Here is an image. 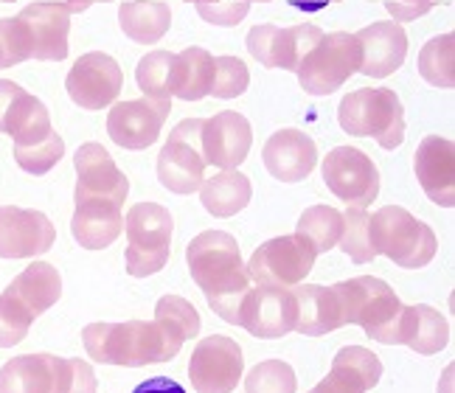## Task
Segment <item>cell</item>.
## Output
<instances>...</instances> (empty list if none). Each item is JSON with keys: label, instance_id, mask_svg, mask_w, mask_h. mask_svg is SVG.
<instances>
[{"label": "cell", "instance_id": "obj_45", "mask_svg": "<svg viewBox=\"0 0 455 393\" xmlns=\"http://www.w3.org/2000/svg\"><path fill=\"white\" fill-rule=\"evenodd\" d=\"M96 373L91 368V363L79 360V357H74L71 360V385H68V393H96Z\"/></svg>", "mask_w": 455, "mask_h": 393}, {"label": "cell", "instance_id": "obj_28", "mask_svg": "<svg viewBox=\"0 0 455 393\" xmlns=\"http://www.w3.org/2000/svg\"><path fill=\"white\" fill-rule=\"evenodd\" d=\"M251 196H253L251 177L242 174L239 169L217 172L214 177H205L200 186V203L217 220L236 217L242 208L251 205Z\"/></svg>", "mask_w": 455, "mask_h": 393}, {"label": "cell", "instance_id": "obj_38", "mask_svg": "<svg viewBox=\"0 0 455 393\" xmlns=\"http://www.w3.org/2000/svg\"><path fill=\"white\" fill-rule=\"evenodd\" d=\"M295 371L284 360H265L259 363L248 380H244V393H295Z\"/></svg>", "mask_w": 455, "mask_h": 393}, {"label": "cell", "instance_id": "obj_6", "mask_svg": "<svg viewBox=\"0 0 455 393\" xmlns=\"http://www.w3.org/2000/svg\"><path fill=\"white\" fill-rule=\"evenodd\" d=\"M127 230V273L132 278H149L161 273L169 253H172V230L174 220L169 208L157 203H138L127 211L124 217Z\"/></svg>", "mask_w": 455, "mask_h": 393}, {"label": "cell", "instance_id": "obj_20", "mask_svg": "<svg viewBox=\"0 0 455 393\" xmlns=\"http://www.w3.org/2000/svg\"><path fill=\"white\" fill-rule=\"evenodd\" d=\"M20 20L31 31V60L62 62L68 57V34H71V9L57 0H37L28 4Z\"/></svg>", "mask_w": 455, "mask_h": 393}, {"label": "cell", "instance_id": "obj_15", "mask_svg": "<svg viewBox=\"0 0 455 393\" xmlns=\"http://www.w3.org/2000/svg\"><path fill=\"white\" fill-rule=\"evenodd\" d=\"M74 169H76V191L74 203L82 200H104L124 208L130 180L127 174L116 166V160L101 144H82L74 155Z\"/></svg>", "mask_w": 455, "mask_h": 393}, {"label": "cell", "instance_id": "obj_21", "mask_svg": "<svg viewBox=\"0 0 455 393\" xmlns=\"http://www.w3.org/2000/svg\"><path fill=\"white\" fill-rule=\"evenodd\" d=\"M413 172L435 205H455V144L450 138L427 135L413 155Z\"/></svg>", "mask_w": 455, "mask_h": 393}, {"label": "cell", "instance_id": "obj_9", "mask_svg": "<svg viewBox=\"0 0 455 393\" xmlns=\"http://www.w3.org/2000/svg\"><path fill=\"white\" fill-rule=\"evenodd\" d=\"M205 118H183L172 130L157 155V180L172 194H195L205 180V157L200 147Z\"/></svg>", "mask_w": 455, "mask_h": 393}, {"label": "cell", "instance_id": "obj_1", "mask_svg": "<svg viewBox=\"0 0 455 393\" xmlns=\"http://www.w3.org/2000/svg\"><path fill=\"white\" fill-rule=\"evenodd\" d=\"M186 264L195 284L225 324L239 326V307L251 290L248 267L242 261L239 242L225 230H203L186 247Z\"/></svg>", "mask_w": 455, "mask_h": 393}, {"label": "cell", "instance_id": "obj_36", "mask_svg": "<svg viewBox=\"0 0 455 393\" xmlns=\"http://www.w3.org/2000/svg\"><path fill=\"white\" fill-rule=\"evenodd\" d=\"M331 368H340L343 373H348L360 388L363 393H369L377 388L379 377H382V363L379 357L365 349V346H346L335 354V363H331Z\"/></svg>", "mask_w": 455, "mask_h": 393}, {"label": "cell", "instance_id": "obj_29", "mask_svg": "<svg viewBox=\"0 0 455 393\" xmlns=\"http://www.w3.org/2000/svg\"><path fill=\"white\" fill-rule=\"evenodd\" d=\"M214 82V57L205 48L191 45L180 53H174L172 68V87L169 93L180 101H203L212 93Z\"/></svg>", "mask_w": 455, "mask_h": 393}, {"label": "cell", "instance_id": "obj_50", "mask_svg": "<svg viewBox=\"0 0 455 393\" xmlns=\"http://www.w3.org/2000/svg\"><path fill=\"white\" fill-rule=\"evenodd\" d=\"M326 4H340V0H295V6H301V9H321Z\"/></svg>", "mask_w": 455, "mask_h": 393}, {"label": "cell", "instance_id": "obj_51", "mask_svg": "<svg viewBox=\"0 0 455 393\" xmlns=\"http://www.w3.org/2000/svg\"><path fill=\"white\" fill-rule=\"evenodd\" d=\"M248 4H267V0H248Z\"/></svg>", "mask_w": 455, "mask_h": 393}, {"label": "cell", "instance_id": "obj_47", "mask_svg": "<svg viewBox=\"0 0 455 393\" xmlns=\"http://www.w3.org/2000/svg\"><path fill=\"white\" fill-rule=\"evenodd\" d=\"M132 393H186V390H183L180 382H174L169 377H152V380L138 385Z\"/></svg>", "mask_w": 455, "mask_h": 393}, {"label": "cell", "instance_id": "obj_39", "mask_svg": "<svg viewBox=\"0 0 455 393\" xmlns=\"http://www.w3.org/2000/svg\"><path fill=\"white\" fill-rule=\"evenodd\" d=\"M251 87V70L239 57H214V99H239Z\"/></svg>", "mask_w": 455, "mask_h": 393}, {"label": "cell", "instance_id": "obj_49", "mask_svg": "<svg viewBox=\"0 0 455 393\" xmlns=\"http://www.w3.org/2000/svg\"><path fill=\"white\" fill-rule=\"evenodd\" d=\"M68 9H71V14H82L84 9H91L93 4H110V0H65Z\"/></svg>", "mask_w": 455, "mask_h": 393}, {"label": "cell", "instance_id": "obj_5", "mask_svg": "<svg viewBox=\"0 0 455 393\" xmlns=\"http://www.w3.org/2000/svg\"><path fill=\"white\" fill-rule=\"evenodd\" d=\"M369 230L377 256L391 259L405 270H419V267L430 264L439 250L430 225L419 222L402 205H382L379 211L369 213Z\"/></svg>", "mask_w": 455, "mask_h": 393}, {"label": "cell", "instance_id": "obj_37", "mask_svg": "<svg viewBox=\"0 0 455 393\" xmlns=\"http://www.w3.org/2000/svg\"><path fill=\"white\" fill-rule=\"evenodd\" d=\"M65 155V140L60 138V132H51L48 138H43L40 144L31 147H14V164L20 166L28 174H48L54 169Z\"/></svg>", "mask_w": 455, "mask_h": 393}, {"label": "cell", "instance_id": "obj_3", "mask_svg": "<svg viewBox=\"0 0 455 393\" xmlns=\"http://www.w3.org/2000/svg\"><path fill=\"white\" fill-rule=\"evenodd\" d=\"M340 301L343 326H360L377 343L396 346V326L405 303L391 290L388 281L374 276H357L352 281L335 284Z\"/></svg>", "mask_w": 455, "mask_h": 393}, {"label": "cell", "instance_id": "obj_34", "mask_svg": "<svg viewBox=\"0 0 455 393\" xmlns=\"http://www.w3.org/2000/svg\"><path fill=\"white\" fill-rule=\"evenodd\" d=\"M338 245L355 264H369L377 259V250L371 245V230H369V211L355 205H348L343 211V234Z\"/></svg>", "mask_w": 455, "mask_h": 393}, {"label": "cell", "instance_id": "obj_53", "mask_svg": "<svg viewBox=\"0 0 455 393\" xmlns=\"http://www.w3.org/2000/svg\"><path fill=\"white\" fill-rule=\"evenodd\" d=\"M408 4H422V0H408Z\"/></svg>", "mask_w": 455, "mask_h": 393}, {"label": "cell", "instance_id": "obj_14", "mask_svg": "<svg viewBox=\"0 0 455 393\" xmlns=\"http://www.w3.org/2000/svg\"><path fill=\"white\" fill-rule=\"evenodd\" d=\"M244 371V357L236 341L212 334L195 346L188 360V380L197 393H231Z\"/></svg>", "mask_w": 455, "mask_h": 393}, {"label": "cell", "instance_id": "obj_48", "mask_svg": "<svg viewBox=\"0 0 455 393\" xmlns=\"http://www.w3.org/2000/svg\"><path fill=\"white\" fill-rule=\"evenodd\" d=\"M23 87L12 82V79H0V132H4V116L9 110V104L14 101V96H20Z\"/></svg>", "mask_w": 455, "mask_h": 393}, {"label": "cell", "instance_id": "obj_52", "mask_svg": "<svg viewBox=\"0 0 455 393\" xmlns=\"http://www.w3.org/2000/svg\"><path fill=\"white\" fill-rule=\"evenodd\" d=\"M0 4H14V0H0Z\"/></svg>", "mask_w": 455, "mask_h": 393}, {"label": "cell", "instance_id": "obj_7", "mask_svg": "<svg viewBox=\"0 0 455 393\" xmlns=\"http://www.w3.org/2000/svg\"><path fill=\"white\" fill-rule=\"evenodd\" d=\"M363 65V48L355 34L348 31H331L312 45V51L295 68L299 82L312 96H329L338 93L340 87L360 74Z\"/></svg>", "mask_w": 455, "mask_h": 393}, {"label": "cell", "instance_id": "obj_11", "mask_svg": "<svg viewBox=\"0 0 455 393\" xmlns=\"http://www.w3.org/2000/svg\"><path fill=\"white\" fill-rule=\"evenodd\" d=\"M172 113V99H130L113 101L108 116V135L121 149L141 152L149 149L161 138L164 124Z\"/></svg>", "mask_w": 455, "mask_h": 393}, {"label": "cell", "instance_id": "obj_13", "mask_svg": "<svg viewBox=\"0 0 455 393\" xmlns=\"http://www.w3.org/2000/svg\"><path fill=\"white\" fill-rule=\"evenodd\" d=\"M121 84H124V74L116 57L104 51H91L82 53L68 70L65 91L82 110H104L118 99Z\"/></svg>", "mask_w": 455, "mask_h": 393}, {"label": "cell", "instance_id": "obj_30", "mask_svg": "<svg viewBox=\"0 0 455 393\" xmlns=\"http://www.w3.org/2000/svg\"><path fill=\"white\" fill-rule=\"evenodd\" d=\"M121 31L138 45H155L166 37L172 26V9L161 0H127L118 6Z\"/></svg>", "mask_w": 455, "mask_h": 393}, {"label": "cell", "instance_id": "obj_22", "mask_svg": "<svg viewBox=\"0 0 455 393\" xmlns=\"http://www.w3.org/2000/svg\"><path fill=\"white\" fill-rule=\"evenodd\" d=\"M357 43L363 48V65L360 74L371 79H388L391 74L405 65L408 57V31L396 20H382L360 28Z\"/></svg>", "mask_w": 455, "mask_h": 393}, {"label": "cell", "instance_id": "obj_23", "mask_svg": "<svg viewBox=\"0 0 455 393\" xmlns=\"http://www.w3.org/2000/svg\"><path fill=\"white\" fill-rule=\"evenodd\" d=\"M265 169L282 183H301L318 166V144L301 130H278L261 149Z\"/></svg>", "mask_w": 455, "mask_h": 393}, {"label": "cell", "instance_id": "obj_31", "mask_svg": "<svg viewBox=\"0 0 455 393\" xmlns=\"http://www.w3.org/2000/svg\"><path fill=\"white\" fill-rule=\"evenodd\" d=\"M4 132L14 140V147H31L40 144L43 138H48L54 132L51 127V116L48 107L31 93H20L14 96V101L9 104V110L4 116Z\"/></svg>", "mask_w": 455, "mask_h": 393}, {"label": "cell", "instance_id": "obj_2", "mask_svg": "<svg viewBox=\"0 0 455 393\" xmlns=\"http://www.w3.org/2000/svg\"><path fill=\"white\" fill-rule=\"evenodd\" d=\"M87 357L101 365L144 368L169 363L180 354L186 334L164 317L127 320V324H91L82 332Z\"/></svg>", "mask_w": 455, "mask_h": 393}, {"label": "cell", "instance_id": "obj_33", "mask_svg": "<svg viewBox=\"0 0 455 393\" xmlns=\"http://www.w3.org/2000/svg\"><path fill=\"white\" fill-rule=\"evenodd\" d=\"M295 234L307 237L318 253H329L331 247H338L343 234V211L331 205H309L295 225Z\"/></svg>", "mask_w": 455, "mask_h": 393}, {"label": "cell", "instance_id": "obj_10", "mask_svg": "<svg viewBox=\"0 0 455 393\" xmlns=\"http://www.w3.org/2000/svg\"><path fill=\"white\" fill-rule=\"evenodd\" d=\"M323 183L340 203L355 208L374 205L379 194V169L357 147H335L321 160Z\"/></svg>", "mask_w": 455, "mask_h": 393}, {"label": "cell", "instance_id": "obj_35", "mask_svg": "<svg viewBox=\"0 0 455 393\" xmlns=\"http://www.w3.org/2000/svg\"><path fill=\"white\" fill-rule=\"evenodd\" d=\"M172 68H174V53L155 48L147 57H141L135 68V82L141 87V93L149 99H172Z\"/></svg>", "mask_w": 455, "mask_h": 393}, {"label": "cell", "instance_id": "obj_17", "mask_svg": "<svg viewBox=\"0 0 455 393\" xmlns=\"http://www.w3.org/2000/svg\"><path fill=\"white\" fill-rule=\"evenodd\" d=\"M57 242V228L43 211L0 205V259H34Z\"/></svg>", "mask_w": 455, "mask_h": 393}, {"label": "cell", "instance_id": "obj_18", "mask_svg": "<svg viewBox=\"0 0 455 393\" xmlns=\"http://www.w3.org/2000/svg\"><path fill=\"white\" fill-rule=\"evenodd\" d=\"M203 157L208 166L220 172L239 169L251 155L253 147V127L251 121L236 110H225L203 121L200 135Z\"/></svg>", "mask_w": 455, "mask_h": 393}, {"label": "cell", "instance_id": "obj_16", "mask_svg": "<svg viewBox=\"0 0 455 393\" xmlns=\"http://www.w3.org/2000/svg\"><path fill=\"white\" fill-rule=\"evenodd\" d=\"M321 37H323V31L318 26L282 28L275 23H259L248 34V51H251V57L265 68L295 70Z\"/></svg>", "mask_w": 455, "mask_h": 393}, {"label": "cell", "instance_id": "obj_8", "mask_svg": "<svg viewBox=\"0 0 455 393\" xmlns=\"http://www.w3.org/2000/svg\"><path fill=\"white\" fill-rule=\"evenodd\" d=\"M315 259L318 250L307 237L287 234L259 245L244 267H248L251 284L259 287H295L312 273Z\"/></svg>", "mask_w": 455, "mask_h": 393}, {"label": "cell", "instance_id": "obj_32", "mask_svg": "<svg viewBox=\"0 0 455 393\" xmlns=\"http://www.w3.org/2000/svg\"><path fill=\"white\" fill-rule=\"evenodd\" d=\"M416 70L427 84L450 91L455 84V37L450 31L425 43V48L419 51Z\"/></svg>", "mask_w": 455, "mask_h": 393}, {"label": "cell", "instance_id": "obj_4", "mask_svg": "<svg viewBox=\"0 0 455 393\" xmlns=\"http://www.w3.org/2000/svg\"><path fill=\"white\" fill-rule=\"evenodd\" d=\"M340 130L352 138H374L382 149H399L405 140V107L391 87H360L338 107Z\"/></svg>", "mask_w": 455, "mask_h": 393}, {"label": "cell", "instance_id": "obj_27", "mask_svg": "<svg viewBox=\"0 0 455 393\" xmlns=\"http://www.w3.org/2000/svg\"><path fill=\"white\" fill-rule=\"evenodd\" d=\"M4 293L14 295L34 317H40L62 298V276L57 273L54 264L31 261Z\"/></svg>", "mask_w": 455, "mask_h": 393}, {"label": "cell", "instance_id": "obj_43", "mask_svg": "<svg viewBox=\"0 0 455 393\" xmlns=\"http://www.w3.org/2000/svg\"><path fill=\"white\" fill-rule=\"evenodd\" d=\"M186 4H195L197 14L205 23L222 26V28H234L239 26L251 12L248 0H236V4H228V0H186Z\"/></svg>", "mask_w": 455, "mask_h": 393}, {"label": "cell", "instance_id": "obj_41", "mask_svg": "<svg viewBox=\"0 0 455 393\" xmlns=\"http://www.w3.org/2000/svg\"><path fill=\"white\" fill-rule=\"evenodd\" d=\"M34 315L14 295H0V349H12L26 341Z\"/></svg>", "mask_w": 455, "mask_h": 393}, {"label": "cell", "instance_id": "obj_24", "mask_svg": "<svg viewBox=\"0 0 455 393\" xmlns=\"http://www.w3.org/2000/svg\"><path fill=\"white\" fill-rule=\"evenodd\" d=\"M450 343V324L447 317L427 307V303H413L402 307L399 326H396V346H408L416 354H439Z\"/></svg>", "mask_w": 455, "mask_h": 393}, {"label": "cell", "instance_id": "obj_46", "mask_svg": "<svg viewBox=\"0 0 455 393\" xmlns=\"http://www.w3.org/2000/svg\"><path fill=\"white\" fill-rule=\"evenodd\" d=\"M439 4H433V0H422V4H396V0H385V9H388V14L394 17L396 23H411V20H416V17H422V14H427L430 9H435Z\"/></svg>", "mask_w": 455, "mask_h": 393}, {"label": "cell", "instance_id": "obj_25", "mask_svg": "<svg viewBox=\"0 0 455 393\" xmlns=\"http://www.w3.org/2000/svg\"><path fill=\"white\" fill-rule=\"evenodd\" d=\"M71 234L84 250H104L124 234V211L121 205L104 200H82L76 203Z\"/></svg>", "mask_w": 455, "mask_h": 393}, {"label": "cell", "instance_id": "obj_12", "mask_svg": "<svg viewBox=\"0 0 455 393\" xmlns=\"http://www.w3.org/2000/svg\"><path fill=\"white\" fill-rule=\"evenodd\" d=\"M299 301L292 287H251L239 307V326L259 341H278L295 332Z\"/></svg>", "mask_w": 455, "mask_h": 393}, {"label": "cell", "instance_id": "obj_40", "mask_svg": "<svg viewBox=\"0 0 455 393\" xmlns=\"http://www.w3.org/2000/svg\"><path fill=\"white\" fill-rule=\"evenodd\" d=\"M31 60V31L20 17L0 20V70Z\"/></svg>", "mask_w": 455, "mask_h": 393}, {"label": "cell", "instance_id": "obj_26", "mask_svg": "<svg viewBox=\"0 0 455 393\" xmlns=\"http://www.w3.org/2000/svg\"><path fill=\"white\" fill-rule=\"evenodd\" d=\"M292 295L299 301V320H295V332L299 334L323 337L329 332L343 329L340 301L331 287H321V284H295Z\"/></svg>", "mask_w": 455, "mask_h": 393}, {"label": "cell", "instance_id": "obj_42", "mask_svg": "<svg viewBox=\"0 0 455 393\" xmlns=\"http://www.w3.org/2000/svg\"><path fill=\"white\" fill-rule=\"evenodd\" d=\"M155 317H164V320H169V324H174L186 334V341H195V337L200 334V326H203L195 303H188L180 295H164L161 301H157Z\"/></svg>", "mask_w": 455, "mask_h": 393}, {"label": "cell", "instance_id": "obj_19", "mask_svg": "<svg viewBox=\"0 0 455 393\" xmlns=\"http://www.w3.org/2000/svg\"><path fill=\"white\" fill-rule=\"evenodd\" d=\"M71 360L57 354H23L0 368V393H68Z\"/></svg>", "mask_w": 455, "mask_h": 393}, {"label": "cell", "instance_id": "obj_44", "mask_svg": "<svg viewBox=\"0 0 455 393\" xmlns=\"http://www.w3.org/2000/svg\"><path fill=\"white\" fill-rule=\"evenodd\" d=\"M309 393H363V388L348 377V373H343L340 368H331Z\"/></svg>", "mask_w": 455, "mask_h": 393}]
</instances>
